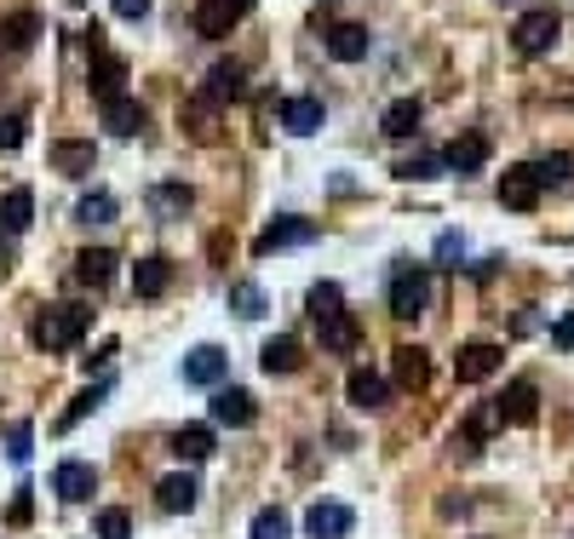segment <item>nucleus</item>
<instances>
[{
    "label": "nucleus",
    "instance_id": "obj_47",
    "mask_svg": "<svg viewBox=\"0 0 574 539\" xmlns=\"http://www.w3.org/2000/svg\"><path fill=\"white\" fill-rule=\"evenodd\" d=\"M12 265V242H7V229H0V270Z\"/></svg>",
    "mask_w": 574,
    "mask_h": 539
},
{
    "label": "nucleus",
    "instance_id": "obj_44",
    "mask_svg": "<svg viewBox=\"0 0 574 539\" xmlns=\"http://www.w3.org/2000/svg\"><path fill=\"white\" fill-rule=\"evenodd\" d=\"M115 12H121V18H127V23H138V18L149 12V0H115Z\"/></svg>",
    "mask_w": 574,
    "mask_h": 539
},
{
    "label": "nucleus",
    "instance_id": "obj_45",
    "mask_svg": "<svg viewBox=\"0 0 574 539\" xmlns=\"http://www.w3.org/2000/svg\"><path fill=\"white\" fill-rule=\"evenodd\" d=\"M454 252H460V236H454V229H448V236L437 242V259H454Z\"/></svg>",
    "mask_w": 574,
    "mask_h": 539
},
{
    "label": "nucleus",
    "instance_id": "obj_30",
    "mask_svg": "<svg viewBox=\"0 0 574 539\" xmlns=\"http://www.w3.org/2000/svg\"><path fill=\"white\" fill-rule=\"evenodd\" d=\"M149 207H156V218H184L195 207V190L190 184H156L149 190Z\"/></svg>",
    "mask_w": 574,
    "mask_h": 539
},
{
    "label": "nucleus",
    "instance_id": "obj_34",
    "mask_svg": "<svg viewBox=\"0 0 574 539\" xmlns=\"http://www.w3.org/2000/svg\"><path fill=\"white\" fill-rule=\"evenodd\" d=\"M75 218L81 224H110L115 218V195L110 190H87L81 201H75Z\"/></svg>",
    "mask_w": 574,
    "mask_h": 539
},
{
    "label": "nucleus",
    "instance_id": "obj_27",
    "mask_svg": "<svg viewBox=\"0 0 574 539\" xmlns=\"http://www.w3.org/2000/svg\"><path fill=\"white\" fill-rule=\"evenodd\" d=\"M30 224H35V195L18 184V190L0 195V229H7V236H23Z\"/></svg>",
    "mask_w": 574,
    "mask_h": 539
},
{
    "label": "nucleus",
    "instance_id": "obj_42",
    "mask_svg": "<svg viewBox=\"0 0 574 539\" xmlns=\"http://www.w3.org/2000/svg\"><path fill=\"white\" fill-rule=\"evenodd\" d=\"M30 494H35V487H18V494H12V510H7V523H12V528H23V523L35 517V499H30Z\"/></svg>",
    "mask_w": 574,
    "mask_h": 539
},
{
    "label": "nucleus",
    "instance_id": "obj_43",
    "mask_svg": "<svg viewBox=\"0 0 574 539\" xmlns=\"http://www.w3.org/2000/svg\"><path fill=\"white\" fill-rule=\"evenodd\" d=\"M552 345H558V350H574V311H569L558 327H552Z\"/></svg>",
    "mask_w": 574,
    "mask_h": 539
},
{
    "label": "nucleus",
    "instance_id": "obj_14",
    "mask_svg": "<svg viewBox=\"0 0 574 539\" xmlns=\"http://www.w3.org/2000/svg\"><path fill=\"white\" fill-rule=\"evenodd\" d=\"M241 92H247V69H241V64H213V69H207V81H202V98H207L213 110L236 104Z\"/></svg>",
    "mask_w": 574,
    "mask_h": 539
},
{
    "label": "nucleus",
    "instance_id": "obj_8",
    "mask_svg": "<svg viewBox=\"0 0 574 539\" xmlns=\"http://www.w3.org/2000/svg\"><path fill=\"white\" fill-rule=\"evenodd\" d=\"M500 207H511V213H534V207H540V178H534V161L506 167V178H500Z\"/></svg>",
    "mask_w": 574,
    "mask_h": 539
},
{
    "label": "nucleus",
    "instance_id": "obj_3",
    "mask_svg": "<svg viewBox=\"0 0 574 539\" xmlns=\"http://www.w3.org/2000/svg\"><path fill=\"white\" fill-rule=\"evenodd\" d=\"M426 304H431V270L426 265H403L391 276V316L414 322V316H426Z\"/></svg>",
    "mask_w": 574,
    "mask_h": 539
},
{
    "label": "nucleus",
    "instance_id": "obj_29",
    "mask_svg": "<svg viewBox=\"0 0 574 539\" xmlns=\"http://www.w3.org/2000/svg\"><path fill=\"white\" fill-rule=\"evenodd\" d=\"M41 30H46V23L35 12H12L7 23H0V46H7V53H30Z\"/></svg>",
    "mask_w": 574,
    "mask_h": 539
},
{
    "label": "nucleus",
    "instance_id": "obj_28",
    "mask_svg": "<svg viewBox=\"0 0 574 539\" xmlns=\"http://www.w3.org/2000/svg\"><path fill=\"white\" fill-rule=\"evenodd\" d=\"M46 161H53V167H58L64 178H87L98 156H92V144H75V138H58L53 149H46Z\"/></svg>",
    "mask_w": 574,
    "mask_h": 539
},
{
    "label": "nucleus",
    "instance_id": "obj_5",
    "mask_svg": "<svg viewBox=\"0 0 574 539\" xmlns=\"http://www.w3.org/2000/svg\"><path fill=\"white\" fill-rule=\"evenodd\" d=\"M305 242H316V224L311 218H277V224H265L259 236H254V252L259 259H270V252H282V247H305Z\"/></svg>",
    "mask_w": 574,
    "mask_h": 539
},
{
    "label": "nucleus",
    "instance_id": "obj_39",
    "mask_svg": "<svg viewBox=\"0 0 574 539\" xmlns=\"http://www.w3.org/2000/svg\"><path fill=\"white\" fill-rule=\"evenodd\" d=\"M98 539H133V517H127L121 505L98 510Z\"/></svg>",
    "mask_w": 574,
    "mask_h": 539
},
{
    "label": "nucleus",
    "instance_id": "obj_49",
    "mask_svg": "<svg viewBox=\"0 0 574 539\" xmlns=\"http://www.w3.org/2000/svg\"><path fill=\"white\" fill-rule=\"evenodd\" d=\"M75 7H81V0H75Z\"/></svg>",
    "mask_w": 574,
    "mask_h": 539
},
{
    "label": "nucleus",
    "instance_id": "obj_17",
    "mask_svg": "<svg viewBox=\"0 0 574 539\" xmlns=\"http://www.w3.org/2000/svg\"><path fill=\"white\" fill-rule=\"evenodd\" d=\"M483 161H488V138H483V133H465V138H454V144L442 149V167L460 172V178L483 172Z\"/></svg>",
    "mask_w": 574,
    "mask_h": 539
},
{
    "label": "nucleus",
    "instance_id": "obj_11",
    "mask_svg": "<svg viewBox=\"0 0 574 539\" xmlns=\"http://www.w3.org/2000/svg\"><path fill=\"white\" fill-rule=\"evenodd\" d=\"M345 396H351V407H362V414H380V407L391 402V379L373 373V368H351V379H345Z\"/></svg>",
    "mask_w": 574,
    "mask_h": 539
},
{
    "label": "nucleus",
    "instance_id": "obj_40",
    "mask_svg": "<svg viewBox=\"0 0 574 539\" xmlns=\"http://www.w3.org/2000/svg\"><path fill=\"white\" fill-rule=\"evenodd\" d=\"M23 138H30V115H23V110L0 115V149H18Z\"/></svg>",
    "mask_w": 574,
    "mask_h": 539
},
{
    "label": "nucleus",
    "instance_id": "obj_2",
    "mask_svg": "<svg viewBox=\"0 0 574 539\" xmlns=\"http://www.w3.org/2000/svg\"><path fill=\"white\" fill-rule=\"evenodd\" d=\"M558 35H563V18H558L552 7H534V12L517 18L511 46H517L522 58H540V53H552V46H558Z\"/></svg>",
    "mask_w": 574,
    "mask_h": 539
},
{
    "label": "nucleus",
    "instance_id": "obj_9",
    "mask_svg": "<svg viewBox=\"0 0 574 539\" xmlns=\"http://www.w3.org/2000/svg\"><path fill=\"white\" fill-rule=\"evenodd\" d=\"M494 407H500V425H534V419H540V391H534V379H511L506 396H494Z\"/></svg>",
    "mask_w": 574,
    "mask_h": 539
},
{
    "label": "nucleus",
    "instance_id": "obj_4",
    "mask_svg": "<svg viewBox=\"0 0 574 539\" xmlns=\"http://www.w3.org/2000/svg\"><path fill=\"white\" fill-rule=\"evenodd\" d=\"M500 362H506V350L494 345V339H471L454 356V373H460V384H483V379L500 373Z\"/></svg>",
    "mask_w": 574,
    "mask_h": 539
},
{
    "label": "nucleus",
    "instance_id": "obj_10",
    "mask_svg": "<svg viewBox=\"0 0 574 539\" xmlns=\"http://www.w3.org/2000/svg\"><path fill=\"white\" fill-rule=\"evenodd\" d=\"M121 81H127V58L104 53V41L92 30V98L104 104V98H121Z\"/></svg>",
    "mask_w": 574,
    "mask_h": 539
},
{
    "label": "nucleus",
    "instance_id": "obj_1",
    "mask_svg": "<svg viewBox=\"0 0 574 539\" xmlns=\"http://www.w3.org/2000/svg\"><path fill=\"white\" fill-rule=\"evenodd\" d=\"M87 327H92V311L87 304H46V311L35 316V345L41 350H75L87 339Z\"/></svg>",
    "mask_w": 574,
    "mask_h": 539
},
{
    "label": "nucleus",
    "instance_id": "obj_20",
    "mask_svg": "<svg viewBox=\"0 0 574 539\" xmlns=\"http://www.w3.org/2000/svg\"><path fill=\"white\" fill-rule=\"evenodd\" d=\"M322 121H328V110H322V98H282V126L293 138H311L322 133Z\"/></svg>",
    "mask_w": 574,
    "mask_h": 539
},
{
    "label": "nucleus",
    "instance_id": "obj_26",
    "mask_svg": "<svg viewBox=\"0 0 574 539\" xmlns=\"http://www.w3.org/2000/svg\"><path fill=\"white\" fill-rule=\"evenodd\" d=\"M110 276H115V252L110 247H87L81 259H75V281H81V288H110Z\"/></svg>",
    "mask_w": 574,
    "mask_h": 539
},
{
    "label": "nucleus",
    "instance_id": "obj_31",
    "mask_svg": "<svg viewBox=\"0 0 574 539\" xmlns=\"http://www.w3.org/2000/svg\"><path fill=\"white\" fill-rule=\"evenodd\" d=\"M172 453L190 459V465H202V459L213 453V430H207V425H184V430H172Z\"/></svg>",
    "mask_w": 574,
    "mask_h": 539
},
{
    "label": "nucleus",
    "instance_id": "obj_19",
    "mask_svg": "<svg viewBox=\"0 0 574 539\" xmlns=\"http://www.w3.org/2000/svg\"><path fill=\"white\" fill-rule=\"evenodd\" d=\"M98 115H104V126H110L115 138L144 133V104H138V98H127V92H121V98H104V104H98Z\"/></svg>",
    "mask_w": 574,
    "mask_h": 539
},
{
    "label": "nucleus",
    "instance_id": "obj_35",
    "mask_svg": "<svg viewBox=\"0 0 574 539\" xmlns=\"http://www.w3.org/2000/svg\"><path fill=\"white\" fill-rule=\"evenodd\" d=\"M345 311V293H339V281H322V288H311V316L316 322H328Z\"/></svg>",
    "mask_w": 574,
    "mask_h": 539
},
{
    "label": "nucleus",
    "instance_id": "obj_21",
    "mask_svg": "<svg viewBox=\"0 0 574 539\" xmlns=\"http://www.w3.org/2000/svg\"><path fill=\"white\" fill-rule=\"evenodd\" d=\"M195 499H202V482H195L190 471L161 476V487H156V505L167 510V517H179V510H195Z\"/></svg>",
    "mask_w": 574,
    "mask_h": 539
},
{
    "label": "nucleus",
    "instance_id": "obj_6",
    "mask_svg": "<svg viewBox=\"0 0 574 539\" xmlns=\"http://www.w3.org/2000/svg\"><path fill=\"white\" fill-rule=\"evenodd\" d=\"M351 528H357V510L339 505V499H316V505L305 510V534H311V539H345Z\"/></svg>",
    "mask_w": 574,
    "mask_h": 539
},
{
    "label": "nucleus",
    "instance_id": "obj_18",
    "mask_svg": "<svg viewBox=\"0 0 574 539\" xmlns=\"http://www.w3.org/2000/svg\"><path fill=\"white\" fill-rule=\"evenodd\" d=\"M195 35H207V41H218V35H230L236 23H241V7L236 0H202V7H195Z\"/></svg>",
    "mask_w": 574,
    "mask_h": 539
},
{
    "label": "nucleus",
    "instance_id": "obj_24",
    "mask_svg": "<svg viewBox=\"0 0 574 539\" xmlns=\"http://www.w3.org/2000/svg\"><path fill=\"white\" fill-rule=\"evenodd\" d=\"M419 121H426V104H419V98H396V104L380 115V133L385 138H414Z\"/></svg>",
    "mask_w": 574,
    "mask_h": 539
},
{
    "label": "nucleus",
    "instance_id": "obj_41",
    "mask_svg": "<svg viewBox=\"0 0 574 539\" xmlns=\"http://www.w3.org/2000/svg\"><path fill=\"white\" fill-rule=\"evenodd\" d=\"M442 156H408L403 167H396V178H442Z\"/></svg>",
    "mask_w": 574,
    "mask_h": 539
},
{
    "label": "nucleus",
    "instance_id": "obj_15",
    "mask_svg": "<svg viewBox=\"0 0 574 539\" xmlns=\"http://www.w3.org/2000/svg\"><path fill=\"white\" fill-rule=\"evenodd\" d=\"M224 368H230V356H224L218 345H195L184 356V379L190 384H207V391H218V384H224Z\"/></svg>",
    "mask_w": 574,
    "mask_h": 539
},
{
    "label": "nucleus",
    "instance_id": "obj_22",
    "mask_svg": "<svg viewBox=\"0 0 574 539\" xmlns=\"http://www.w3.org/2000/svg\"><path fill=\"white\" fill-rule=\"evenodd\" d=\"M316 327H322V350H328V356H351V350L362 345V322H357L351 311H339V316L316 322Z\"/></svg>",
    "mask_w": 574,
    "mask_h": 539
},
{
    "label": "nucleus",
    "instance_id": "obj_46",
    "mask_svg": "<svg viewBox=\"0 0 574 539\" xmlns=\"http://www.w3.org/2000/svg\"><path fill=\"white\" fill-rule=\"evenodd\" d=\"M110 356H115V345H104V350H98V356H81V362H87V373H92V368L104 373V362H110Z\"/></svg>",
    "mask_w": 574,
    "mask_h": 539
},
{
    "label": "nucleus",
    "instance_id": "obj_33",
    "mask_svg": "<svg viewBox=\"0 0 574 539\" xmlns=\"http://www.w3.org/2000/svg\"><path fill=\"white\" fill-rule=\"evenodd\" d=\"M230 311L241 322H259L265 316V288H259V281H230Z\"/></svg>",
    "mask_w": 574,
    "mask_h": 539
},
{
    "label": "nucleus",
    "instance_id": "obj_12",
    "mask_svg": "<svg viewBox=\"0 0 574 539\" xmlns=\"http://www.w3.org/2000/svg\"><path fill=\"white\" fill-rule=\"evenodd\" d=\"M213 419L218 425H230V430H241V425H254L259 419V402L241 391V384H218L213 391Z\"/></svg>",
    "mask_w": 574,
    "mask_h": 539
},
{
    "label": "nucleus",
    "instance_id": "obj_48",
    "mask_svg": "<svg viewBox=\"0 0 574 539\" xmlns=\"http://www.w3.org/2000/svg\"><path fill=\"white\" fill-rule=\"evenodd\" d=\"M236 7H241V12H247V0H236Z\"/></svg>",
    "mask_w": 574,
    "mask_h": 539
},
{
    "label": "nucleus",
    "instance_id": "obj_7",
    "mask_svg": "<svg viewBox=\"0 0 574 539\" xmlns=\"http://www.w3.org/2000/svg\"><path fill=\"white\" fill-rule=\"evenodd\" d=\"M53 494H58L64 505H87V499L98 494V471L87 465V459H64V465L53 471Z\"/></svg>",
    "mask_w": 574,
    "mask_h": 539
},
{
    "label": "nucleus",
    "instance_id": "obj_16",
    "mask_svg": "<svg viewBox=\"0 0 574 539\" xmlns=\"http://www.w3.org/2000/svg\"><path fill=\"white\" fill-rule=\"evenodd\" d=\"M259 368H265L270 379H277V373H299V368H305V345H299L293 333H277V339H265Z\"/></svg>",
    "mask_w": 574,
    "mask_h": 539
},
{
    "label": "nucleus",
    "instance_id": "obj_37",
    "mask_svg": "<svg viewBox=\"0 0 574 539\" xmlns=\"http://www.w3.org/2000/svg\"><path fill=\"white\" fill-rule=\"evenodd\" d=\"M247 534H254V539H288V510H282V505H265Z\"/></svg>",
    "mask_w": 574,
    "mask_h": 539
},
{
    "label": "nucleus",
    "instance_id": "obj_38",
    "mask_svg": "<svg viewBox=\"0 0 574 539\" xmlns=\"http://www.w3.org/2000/svg\"><path fill=\"white\" fill-rule=\"evenodd\" d=\"M569 172H574V156H563V149H558V156H545V161H534L540 190H545V184H569Z\"/></svg>",
    "mask_w": 574,
    "mask_h": 539
},
{
    "label": "nucleus",
    "instance_id": "obj_36",
    "mask_svg": "<svg viewBox=\"0 0 574 539\" xmlns=\"http://www.w3.org/2000/svg\"><path fill=\"white\" fill-rule=\"evenodd\" d=\"M30 453H35V425L18 419V425L7 430V459H12V465H30Z\"/></svg>",
    "mask_w": 574,
    "mask_h": 539
},
{
    "label": "nucleus",
    "instance_id": "obj_25",
    "mask_svg": "<svg viewBox=\"0 0 574 539\" xmlns=\"http://www.w3.org/2000/svg\"><path fill=\"white\" fill-rule=\"evenodd\" d=\"M328 58H339V64H362L368 58V30L362 23H334L328 30Z\"/></svg>",
    "mask_w": 574,
    "mask_h": 539
},
{
    "label": "nucleus",
    "instance_id": "obj_32",
    "mask_svg": "<svg viewBox=\"0 0 574 539\" xmlns=\"http://www.w3.org/2000/svg\"><path fill=\"white\" fill-rule=\"evenodd\" d=\"M104 396H110V379H98L92 391H81V396H75V402L64 407V414H58V430H75L87 414H98V402H104Z\"/></svg>",
    "mask_w": 574,
    "mask_h": 539
},
{
    "label": "nucleus",
    "instance_id": "obj_23",
    "mask_svg": "<svg viewBox=\"0 0 574 539\" xmlns=\"http://www.w3.org/2000/svg\"><path fill=\"white\" fill-rule=\"evenodd\" d=\"M167 288H172V259L149 252V259L133 265V293H138V299H161Z\"/></svg>",
    "mask_w": 574,
    "mask_h": 539
},
{
    "label": "nucleus",
    "instance_id": "obj_13",
    "mask_svg": "<svg viewBox=\"0 0 574 539\" xmlns=\"http://www.w3.org/2000/svg\"><path fill=\"white\" fill-rule=\"evenodd\" d=\"M391 373L403 391H426L431 384V350H419V345H396L391 350Z\"/></svg>",
    "mask_w": 574,
    "mask_h": 539
}]
</instances>
